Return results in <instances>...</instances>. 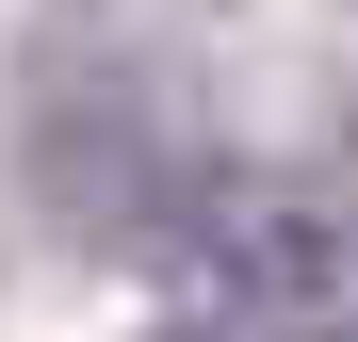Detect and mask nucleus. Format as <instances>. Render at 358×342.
<instances>
[{"instance_id":"f257e3e1","label":"nucleus","mask_w":358,"mask_h":342,"mask_svg":"<svg viewBox=\"0 0 358 342\" xmlns=\"http://www.w3.org/2000/svg\"><path fill=\"white\" fill-rule=\"evenodd\" d=\"M212 277H228V294H326V277H342V228L310 196H261V212H228Z\"/></svg>"}]
</instances>
